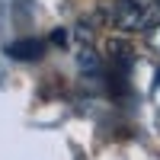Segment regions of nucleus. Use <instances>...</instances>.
I'll return each mask as SVG.
<instances>
[{"instance_id":"39448f33","label":"nucleus","mask_w":160,"mask_h":160,"mask_svg":"<svg viewBox=\"0 0 160 160\" xmlns=\"http://www.w3.org/2000/svg\"><path fill=\"white\" fill-rule=\"evenodd\" d=\"M157 7H160V0H157Z\"/></svg>"},{"instance_id":"20e7f679","label":"nucleus","mask_w":160,"mask_h":160,"mask_svg":"<svg viewBox=\"0 0 160 160\" xmlns=\"http://www.w3.org/2000/svg\"><path fill=\"white\" fill-rule=\"evenodd\" d=\"M154 99L160 102V68H157V77H154Z\"/></svg>"},{"instance_id":"7ed1b4c3","label":"nucleus","mask_w":160,"mask_h":160,"mask_svg":"<svg viewBox=\"0 0 160 160\" xmlns=\"http://www.w3.org/2000/svg\"><path fill=\"white\" fill-rule=\"evenodd\" d=\"M144 42H148V48L154 51V55H160V19L148 26V32H144Z\"/></svg>"},{"instance_id":"f03ea898","label":"nucleus","mask_w":160,"mask_h":160,"mask_svg":"<svg viewBox=\"0 0 160 160\" xmlns=\"http://www.w3.org/2000/svg\"><path fill=\"white\" fill-rule=\"evenodd\" d=\"M42 42L38 38H22V42H16V45H10L7 51H10V58H38L42 55Z\"/></svg>"},{"instance_id":"f257e3e1","label":"nucleus","mask_w":160,"mask_h":160,"mask_svg":"<svg viewBox=\"0 0 160 160\" xmlns=\"http://www.w3.org/2000/svg\"><path fill=\"white\" fill-rule=\"evenodd\" d=\"M112 22L118 32H141L151 26V16H148V7L141 0H118L112 10Z\"/></svg>"}]
</instances>
